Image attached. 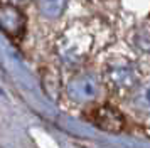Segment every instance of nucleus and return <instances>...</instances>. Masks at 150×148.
<instances>
[{
	"label": "nucleus",
	"instance_id": "obj_1",
	"mask_svg": "<svg viewBox=\"0 0 150 148\" xmlns=\"http://www.w3.org/2000/svg\"><path fill=\"white\" fill-rule=\"evenodd\" d=\"M105 74L106 82L118 93L135 89L140 82V71L137 62L125 56H115L113 59H110Z\"/></svg>",
	"mask_w": 150,
	"mask_h": 148
},
{
	"label": "nucleus",
	"instance_id": "obj_2",
	"mask_svg": "<svg viewBox=\"0 0 150 148\" xmlns=\"http://www.w3.org/2000/svg\"><path fill=\"white\" fill-rule=\"evenodd\" d=\"M69 93L74 99L93 101L101 94V81L95 74H83L71 82Z\"/></svg>",
	"mask_w": 150,
	"mask_h": 148
},
{
	"label": "nucleus",
	"instance_id": "obj_3",
	"mask_svg": "<svg viewBox=\"0 0 150 148\" xmlns=\"http://www.w3.org/2000/svg\"><path fill=\"white\" fill-rule=\"evenodd\" d=\"M93 121H95L96 126H100L101 130H106V131H120L123 128V116L111 106L98 108L95 111Z\"/></svg>",
	"mask_w": 150,
	"mask_h": 148
},
{
	"label": "nucleus",
	"instance_id": "obj_4",
	"mask_svg": "<svg viewBox=\"0 0 150 148\" xmlns=\"http://www.w3.org/2000/svg\"><path fill=\"white\" fill-rule=\"evenodd\" d=\"M130 44L133 51L142 56H150V20H143L132 30Z\"/></svg>",
	"mask_w": 150,
	"mask_h": 148
},
{
	"label": "nucleus",
	"instance_id": "obj_5",
	"mask_svg": "<svg viewBox=\"0 0 150 148\" xmlns=\"http://www.w3.org/2000/svg\"><path fill=\"white\" fill-rule=\"evenodd\" d=\"M130 106L142 114H150V79L137 84L130 98Z\"/></svg>",
	"mask_w": 150,
	"mask_h": 148
}]
</instances>
